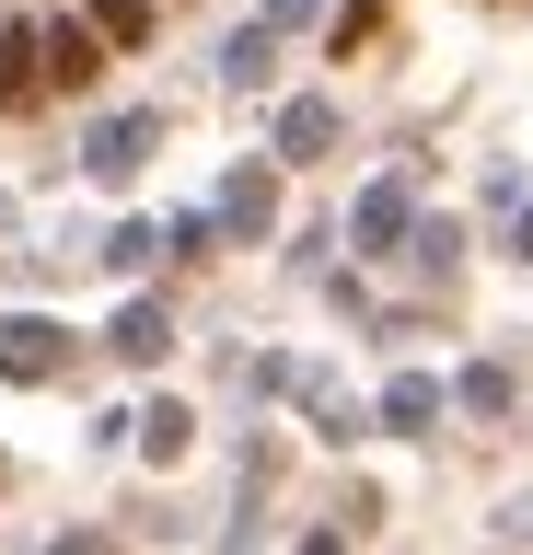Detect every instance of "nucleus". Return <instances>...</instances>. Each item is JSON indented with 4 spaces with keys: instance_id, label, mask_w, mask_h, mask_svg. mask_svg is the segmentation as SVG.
<instances>
[{
    "instance_id": "12",
    "label": "nucleus",
    "mask_w": 533,
    "mask_h": 555,
    "mask_svg": "<svg viewBox=\"0 0 533 555\" xmlns=\"http://www.w3.org/2000/svg\"><path fill=\"white\" fill-rule=\"evenodd\" d=\"M36 93V24H0V116Z\"/></svg>"
},
{
    "instance_id": "5",
    "label": "nucleus",
    "mask_w": 533,
    "mask_h": 555,
    "mask_svg": "<svg viewBox=\"0 0 533 555\" xmlns=\"http://www.w3.org/2000/svg\"><path fill=\"white\" fill-rule=\"evenodd\" d=\"M71 371V336L47 312H0V382H59Z\"/></svg>"
},
{
    "instance_id": "8",
    "label": "nucleus",
    "mask_w": 533,
    "mask_h": 555,
    "mask_svg": "<svg viewBox=\"0 0 533 555\" xmlns=\"http://www.w3.org/2000/svg\"><path fill=\"white\" fill-rule=\"evenodd\" d=\"M220 81H232V93H267V81H279V35L232 24V35H220Z\"/></svg>"
},
{
    "instance_id": "3",
    "label": "nucleus",
    "mask_w": 533,
    "mask_h": 555,
    "mask_svg": "<svg viewBox=\"0 0 533 555\" xmlns=\"http://www.w3.org/2000/svg\"><path fill=\"white\" fill-rule=\"evenodd\" d=\"M151 151H163V116L140 104V116H105V128L81 139V173H93V185H140Z\"/></svg>"
},
{
    "instance_id": "7",
    "label": "nucleus",
    "mask_w": 533,
    "mask_h": 555,
    "mask_svg": "<svg viewBox=\"0 0 533 555\" xmlns=\"http://www.w3.org/2000/svg\"><path fill=\"white\" fill-rule=\"evenodd\" d=\"M325 151H337V104H325V93H290L279 104V163H325Z\"/></svg>"
},
{
    "instance_id": "4",
    "label": "nucleus",
    "mask_w": 533,
    "mask_h": 555,
    "mask_svg": "<svg viewBox=\"0 0 533 555\" xmlns=\"http://www.w3.org/2000/svg\"><path fill=\"white\" fill-rule=\"evenodd\" d=\"M406 232H418V185H406V173L359 185V208H348V243H359V255H406Z\"/></svg>"
},
{
    "instance_id": "16",
    "label": "nucleus",
    "mask_w": 533,
    "mask_h": 555,
    "mask_svg": "<svg viewBox=\"0 0 533 555\" xmlns=\"http://www.w3.org/2000/svg\"><path fill=\"white\" fill-rule=\"evenodd\" d=\"M314 12H325V0H267L255 24H267V35H290V24H314Z\"/></svg>"
},
{
    "instance_id": "11",
    "label": "nucleus",
    "mask_w": 533,
    "mask_h": 555,
    "mask_svg": "<svg viewBox=\"0 0 533 555\" xmlns=\"http://www.w3.org/2000/svg\"><path fill=\"white\" fill-rule=\"evenodd\" d=\"M81 24L105 59H128V47H151V0H81Z\"/></svg>"
},
{
    "instance_id": "1",
    "label": "nucleus",
    "mask_w": 533,
    "mask_h": 555,
    "mask_svg": "<svg viewBox=\"0 0 533 555\" xmlns=\"http://www.w3.org/2000/svg\"><path fill=\"white\" fill-rule=\"evenodd\" d=\"M279 232V173L267 163H232L220 173V197H210V243H267Z\"/></svg>"
},
{
    "instance_id": "2",
    "label": "nucleus",
    "mask_w": 533,
    "mask_h": 555,
    "mask_svg": "<svg viewBox=\"0 0 533 555\" xmlns=\"http://www.w3.org/2000/svg\"><path fill=\"white\" fill-rule=\"evenodd\" d=\"M93 81H105V47H93V24H81V12L36 24V93H93Z\"/></svg>"
},
{
    "instance_id": "14",
    "label": "nucleus",
    "mask_w": 533,
    "mask_h": 555,
    "mask_svg": "<svg viewBox=\"0 0 533 555\" xmlns=\"http://www.w3.org/2000/svg\"><path fill=\"white\" fill-rule=\"evenodd\" d=\"M453 405H464V416H510V371H498V359H475V371L453 382Z\"/></svg>"
},
{
    "instance_id": "17",
    "label": "nucleus",
    "mask_w": 533,
    "mask_h": 555,
    "mask_svg": "<svg viewBox=\"0 0 533 555\" xmlns=\"http://www.w3.org/2000/svg\"><path fill=\"white\" fill-rule=\"evenodd\" d=\"M510 255L533 267V197H510Z\"/></svg>"
},
{
    "instance_id": "10",
    "label": "nucleus",
    "mask_w": 533,
    "mask_h": 555,
    "mask_svg": "<svg viewBox=\"0 0 533 555\" xmlns=\"http://www.w3.org/2000/svg\"><path fill=\"white\" fill-rule=\"evenodd\" d=\"M128 440H140V463H186V440H198V416H186L175 393H163V405H140V416H128Z\"/></svg>"
},
{
    "instance_id": "13",
    "label": "nucleus",
    "mask_w": 533,
    "mask_h": 555,
    "mask_svg": "<svg viewBox=\"0 0 533 555\" xmlns=\"http://www.w3.org/2000/svg\"><path fill=\"white\" fill-rule=\"evenodd\" d=\"M406 255H418L441 289H453V267H464V220H418V232H406Z\"/></svg>"
},
{
    "instance_id": "9",
    "label": "nucleus",
    "mask_w": 533,
    "mask_h": 555,
    "mask_svg": "<svg viewBox=\"0 0 533 555\" xmlns=\"http://www.w3.org/2000/svg\"><path fill=\"white\" fill-rule=\"evenodd\" d=\"M116 359H128V371H151V359H163V347H175V312H163V301H151V289H140V301H128V312H116Z\"/></svg>"
},
{
    "instance_id": "18",
    "label": "nucleus",
    "mask_w": 533,
    "mask_h": 555,
    "mask_svg": "<svg viewBox=\"0 0 533 555\" xmlns=\"http://www.w3.org/2000/svg\"><path fill=\"white\" fill-rule=\"evenodd\" d=\"M47 555H116V544H105V532H59Z\"/></svg>"
},
{
    "instance_id": "15",
    "label": "nucleus",
    "mask_w": 533,
    "mask_h": 555,
    "mask_svg": "<svg viewBox=\"0 0 533 555\" xmlns=\"http://www.w3.org/2000/svg\"><path fill=\"white\" fill-rule=\"evenodd\" d=\"M151 255H163L151 220H116V232H105V267H116V278H151Z\"/></svg>"
},
{
    "instance_id": "6",
    "label": "nucleus",
    "mask_w": 533,
    "mask_h": 555,
    "mask_svg": "<svg viewBox=\"0 0 533 555\" xmlns=\"http://www.w3.org/2000/svg\"><path fill=\"white\" fill-rule=\"evenodd\" d=\"M371 416L418 440V428H441V416H453V382H441V371H394V382H383V405H371Z\"/></svg>"
}]
</instances>
